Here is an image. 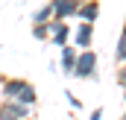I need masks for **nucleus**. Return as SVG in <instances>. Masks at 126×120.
<instances>
[{
    "label": "nucleus",
    "instance_id": "4468645a",
    "mask_svg": "<svg viewBox=\"0 0 126 120\" xmlns=\"http://www.w3.org/2000/svg\"><path fill=\"white\" fill-rule=\"evenodd\" d=\"M126 85V70H123V64L117 67V88H123Z\"/></svg>",
    "mask_w": 126,
    "mask_h": 120
},
{
    "label": "nucleus",
    "instance_id": "20e7f679",
    "mask_svg": "<svg viewBox=\"0 0 126 120\" xmlns=\"http://www.w3.org/2000/svg\"><path fill=\"white\" fill-rule=\"evenodd\" d=\"M32 117V108L15 103V100H3L0 103V120H30Z\"/></svg>",
    "mask_w": 126,
    "mask_h": 120
},
{
    "label": "nucleus",
    "instance_id": "39448f33",
    "mask_svg": "<svg viewBox=\"0 0 126 120\" xmlns=\"http://www.w3.org/2000/svg\"><path fill=\"white\" fill-rule=\"evenodd\" d=\"M70 47H76V50H91V41H94V24H82L79 21V27L76 30H70Z\"/></svg>",
    "mask_w": 126,
    "mask_h": 120
},
{
    "label": "nucleus",
    "instance_id": "2eb2a0df",
    "mask_svg": "<svg viewBox=\"0 0 126 120\" xmlns=\"http://www.w3.org/2000/svg\"><path fill=\"white\" fill-rule=\"evenodd\" d=\"M88 120H103V108H94V111H91V117Z\"/></svg>",
    "mask_w": 126,
    "mask_h": 120
},
{
    "label": "nucleus",
    "instance_id": "1a4fd4ad",
    "mask_svg": "<svg viewBox=\"0 0 126 120\" xmlns=\"http://www.w3.org/2000/svg\"><path fill=\"white\" fill-rule=\"evenodd\" d=\"M15 103H21V105H27V108H32V105L38 103V94H35V85L24 79V85H21V91H18Z\"/></svg>",
    "mask_w": 126,
    "mask_h": 120
},
{
    "label": "nucleus",
    "instance_id": "f257e3e1",
    "mask_svg": "<svg viewBox=\"0 0 126 120\" xmlns=\"http://www.w3.org/2000/svg\"><path fill=\"white\" fill-rule=\"evenodd\" d=\"M70 76H76V79H97V53L94 50H79Z\"/></svg>",
    "mask_w": 126,
    "mask_h": 120
},
{
    "label": "nucleus",
    "instance_id": "ddd939ff",
    "mask_svg": "<svg viewBox=\"0 0 126 120\" xmlns=\"http://www.w3.org/2000/svg\"><path fill=\"white\" fill-rule=\"evenodd\" d=\"M64 97H67V103H70L73 108H82V100H79L76 94H70V91H64Z\"/></svg>",
    "mask_w": 126,
    "mask_h": 120
},
{
    "label": "nucleus",
    "instance_id": "f8f14e48",
    "mask_svg": "<svg viewBox=\"0 0 126 120\" xmlns=\"http://www.w3.org/2000/svg\"><path fill=\"white\" fill-rule=\"evenodd\" d=\"M32 38L44 44V41H47V24H44V27H38V24H32Z\"/></svg>",
    "mask_w": 126,
    "mask_h": 120
},
{
    "label": "nucleus",
    "instance_id": "9b49d317",
    "mask_svg": "<svg viewBox=\"0 0 126 120\" xmlns=\"http://www.w3.org/2000/svg\"><path fill=\"white\" fill-rule=\"evenodd\" d=\"M50 18H53V12H50V6H47V3H44V6H38V9L32 12V24H38V27H44Z\"/></svg>",
    "mask_w": 126,
    "mask_h": 120
},
{
    "label": "nucleus",
    "instance_id": "f03ea898",
    "mask_svg": "<svg viewBox=\"0 0 126 120\" xmlns=\"http://www.w3.org/2000/svg\"><path fill=\"white\" fill-rule=\"evenodd\" d=\"M47 41L56 44V47L70 44V24H67V21H56V18H50V21H47Z\"/></svg>",
    "mask_w": 126,
    "mask_h": 120
},
{
    "label": "nucleus",
    "instance_id": "423d86ee",
    "mask_svg": "<svg viewBox=\"0 0 126 120\" xmlns=\"http://www.w3.org/2000/svg\"><path fill=\"white\" fill-rule=\"evenodd\" d=\"M76 56H79V50H76V47H70V44H64V47H62V59H59V70H62L64 76H70V73H73Z\"/></svg>",
    "mask_w": 126,
    "mask_h": 120
},
{
    "label": "nucleus",
    "instance_id": "0eeeda50",
    "mask_svg": "<svg viewBox=\"0 0 126 120\" xmlns=\"http://www.w3.org/2000/svg\"><path fill=\"white\" fill-rule=\"evenodd\" d=\"M76 18H79L82 24H94L97 18H100V3H97V0H82V6H79Z\"/></svg>",
    "mask_w": 126,
    "mask_h": 120
},
{
    "label": "nucleus",
    "instance_id": "6e6552de",
    "mask_svg": "<svg viewBox=\"0 0 126 120\" xmlns=\"http://www.w3.org/2000/svg\"><path fill=\"white\" fill-rule=\"evenodd\" d=\"M24 85V79H18V76H3L0 79V94H3V100H15L18 97V91Z\"/></svg>",
    "mask_w": 126,
    "mask_h": 120
},
{
    "label": "nucleus",
    "instance_id": "9d476101",
    "mask_svg": "<svg viewBox=\"0 0 126 120\" xmlns=\"http://www.w3.org/2000/svg\"><path fill=\"white\" fill-rule=\"evenodd\" d=\"M123 61H126V32H120L117 41H114V64L120 67Z\"/></svg>",
    "mask_w": 126,
    "mask_h": 120
},
{
    "label": "nucleus",
    "instance_id": "7ed1b4c3",
    "mask_svg": "<svg viewBox=\"0 0 126 120\" xmlns=\"http://www.w3.org/2000/svg\"><path fill=\"white\" fill-rule=\"evenodd\" d=\"M47 6H50V12H53L56 21H70V18H76L82 0H50Z\"/></svg>",
    "mask_w": 126,
    "mask_h": 120
}]
</instances>
